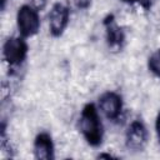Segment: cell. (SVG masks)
Here are the masks:
<instances>
[{"label":"cell","mask_w":160,"mask_h":160,"mask_svg":"<svg viewBox=\"0 0 160 160\" xmlns=\"http://www.w3.org/2000/svg\"><path fill=\"white\" fill-rule=\"evenodd\" d=\"M80 131L86 139V141L92 145L98 146L101 144L102 139V126L99 119V114L96 108L92 104L85 105L80 115Z\"/></svg>","instance_id":"obj_1"},{"label":"cell","mask_w":160,"mask_h":160,"mask_svg":"<svg viewBox=\"0 0 160 160\" xmlns=\"http://www.w3.org/2000/svg\"><path fill=\"white\" fill-rule=\"evenodd\" d=\"M16 22L19 32L24 38H30L38 34L40 29L39 11L30 5H22L16 14Z\"/></svg>","instance_id":"obj_2"},{"label":"cell","mask_w":160,"mask_h":160,"mask_svg":"<svg viewBox=\"0 0 160 160\" xmlns=\"http://www.w3.org/2000/svg\"><path fill=\"white\" fill-rule=\"evenodd\" d=\"M2 52L4 59L10 65H19L26 56L28 45L21 38H9L4 44Z\"/></svg>","instance_id":"obj_3"},{"label":"cell","mask_w":160,"mask_h":160,"mask_svg":"<svg viewBox=\"0 0 160 160\" xmlns=\"http://www.w3.org/2000/svg\"><path fill=\"white\" fill-rule=\"evenodd\" d=\"M69 22V9L58 2L49 12V29L52 36H60Z\"/></svg>","instance_id":"obj_4"},{"label":"cell","mask_w":160,"mask_h":160,"mask_svg":"<svg viewBox=\"0 0 160 160\" xmlns=\"http://www.w3.org/2000/svg\"><path fill=\"white\" fill-rule=\"evenodd\" d=\"M148 144V130L141 121H132L126 131L128 148L140 151Z\"/></svg>","instance_id":"obj_5"},{"label":"cell","mask_w":160,"mask_h":160,"mask_svg":"<svg viewBox=\"0 0 160 160\" xmlns=\"http://www.w3.org/2000/svg\"><path fill=\"white\" fill-rule=\"evenodd\" d=\"M99 106H100L101 112L109 120H115L119 118V115L121 112V108H122L121 98H120V95H118L114 91L105 92L99 99Z\"/></svg>","instance_id":"obj_6"},{"label":"cell","mask_w":160,"mask_h":160,"mask_svg":"<svg viewBox=\"0 0 160 160\" xmlns=\"http://www.w3.org/2000/svg\"><path fill=\"white\" fill-rule=\"evenodd\" d=\"M34 154L36 159H54V145L51 138L46 132H40L34 141Z\"/></svg>","instance_id":"obj_7"},{"label":"cell","mask_w":160,"mask_h":160,"mask_svg":"<svg viewBox=\"0 0 160 160\" xmlns=\"http://www.w3.org/2000/svg\"><path fill=\"white\" fill-rule=\"evenodd\" d=\"M106 32H108V40L109 44L111 46L114 45H120V42L122 41V32L119 29V26L116 24H114L112 21L106 24Z\"/></svg>","instance_id":"obj_8"},{"label":"cell","mask_w":160,"mask_h":160,"mask_svg":"<svg viewBox=\"0 0 160 160\" xmlns=\"http://www.w3.org/2000/svg\"><path fill=\"white\" fill-rule=\"evenodd\" d=\"M148 66L152 74L160 78V49L151 54L148 61Z\"/></svg>","instance_id":"obj_9"},{"label":"cell","mask_w":160,"mask_h":160,"mask_svg":"<svg viewBox=\"0 0 160 160\" xmlns=\"http://www.w3.org/2000/svg\"><path fill=\"white\" fill-rule=\"evenodd\" d=\"M31 6L38 11H41L46 6V0H31Z\"/></svg>","instance_id":"obj_10"},{"label":"cell","mask_w":160,"mask_h":160,"mask_svg":"<svg viewBox=\"0 0 160 160\" xmlns=\"http://www.w3.org/2000/svg\"><path fill=\"white\" fill-rule=\"evenodd\" d=\"M74 2L79 9H86V8H89L91 0H74Z\"/></svg>","instance_id":"obj_11"},{"label":"cell","mask_w":160,"mask_h":160,"mask_svg":"<svg viewBox=\"0 0 160 160\" xmlns=\"http://www.w3.org/2000/svg\"><path fill=\"white\" fill-rule=\"evenodd\" d=\"M155 0H138V2L144 8V9H149L151 8V5L154 4Z\"/></svg>","instance_id":"obj_12"},{"label":"cell","mask_w":160,"mask_h":160,"mask_svg":"<svg viewBox=\"0 0 160 160\" xmlns=\"http://www.w3.org/2000/svg\"><path fill=\"white\" fill-rule=\"evenodd\" d=\"M155 128H156V134H158V138H159V141H160V114H159L158 118H156Z\"/></svg>","instance_id":"obj_13"},{"label":"cell","mask_w":160,"mask_h":160,"mask_svg":"<svg viewBox=\"0 0 160 160\" xmlns=\"http://www.w3.org/2000/svg\"><path fill=\"white\" fill-rule=\"evenodd\" d=\"M5 1H6V0H2V6L5 5Z\"/></svg>","instance_id":"obj_14"},{"label":"cell","mask_w":160,"mask_h":160,"mask_svg":"<svg viewBox=\"0 0 160 160\" xmlns=\"http://www.w3.org/2000/svg\"><path fill=\"white\" fill-rule=\"evenodd\" d=\"M125 1H132V0H125Z\"/></svg>","instance_id":"obj_15"}]
</instances>
